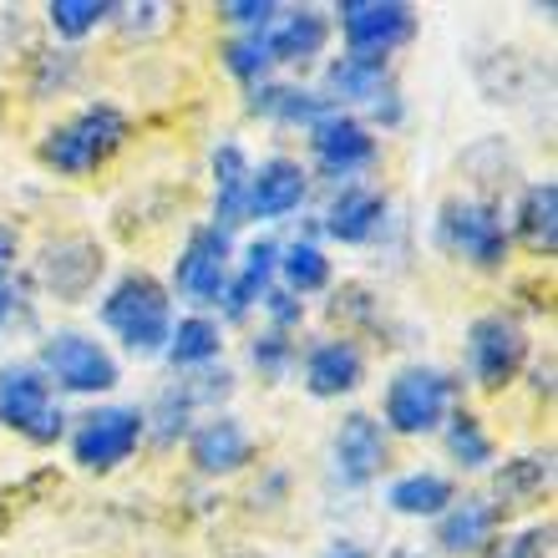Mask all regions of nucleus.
Wrapping results in <instances>:
<instances>
[{"label":"nucleus","instance_id":"obj_9","mask_svg":"<svg viewBox=\"0 0 558 558\" xmlns=\"http://www.w3.org/2000/svg\"><path fill=\"white\" fill-rule=\"evenodd\" d=\"M441 244L457 250L472 265H502L508 259V234H502V219L487 204H447L441 208Z\"/></svg>","mask_w":558,"mask_h":558},{"label":"nucleus","instance_id":"obj_17","mask_svg":"<svg viewBox=\"0 0 558 558\" xmlns=\"http://www.w3.org/2000/svg\"><path fill=\"white\" fill-rule=\"evenodd\" d=\"M214 198H219V234L244 223V208H250V158L234 143L214 153Z\"/></svg>","mask_w":558,"mask_h":558},{"label":"nucleus","instance_id":"obj_35","mask_svg":"<svg viewBox=\"0 0 558 558\" xmlns=\"http://www.w3.org/2000/svg\"><path fill=\"white\" fill-rule=\"evenodd\" d=\"M5 529H11V502L0 498V533H5Z\"/></svg>","mask_w":558,"mask_h":558},{"label":"nucleus","instance_id":"obj_16","mask_svg":"<svg viewBox=\"0 0 558 558\" xmlns=\"http://www.w3.org/2000/svg\"><path fill=\"white\" fill-rule=\"evenodd\" d=\"M250 432L234 422V416H219V422H208L193 432V462L198 472H239L250 462Z\"/></svg>","mask_w":558,"mask_h":558},{"label":"nucleus","instance_id":"obj_13","mask_svg":"<svg viewBox=\"0 0 558 558\" xmlns=\"http://www.w3.org/2000/svg\"><path fill=\"white\" fill-rule=\"evenodd\" d=\"M336 468L345 483H371L386 468V437L366 412H351L336 432Z\"/></svg>","mask_w":558,"mask_h":558},{"label":"nucleus","instance_id":"obj_36","mask_svg":"<svg viewBox=\"0 0 558 558\" xmlns=\"http://www.w3.org/2000/svg\"><path fill=\"white\" fill-rule=\"evenodd\" d=\"M0 279H5V244H0ZM0 290H5V284H0Z\"/></svg>","mask_w":558,"mask_h":558},{"label":"nucleus","instance_id":"obj_14","mask_svg":"<svg viewBox=\"0 0 558 558\" xmlns=\"http://www.w3.org/2000/svg\"><path fill=\"white\" fill-rule=\"evenodd\" d=\"M315 158L325 162V173H355L376 158V137L361 128L355 118H325L315 122Z\"/></svg>","mask_w":558,"mask_h":558},{"label":"nucleus","instance_id":"obj_6","mask_svg":"<svg viewBox=\"0 0 558 558\" xmlns=\"http://www.w3.org/2000/svg\"><path fill=\"white\" fill-rule=\"evenodd\" d=\"M447 401H452V381L441 371L412 366L386 386V422L407 432V437H422L447 416Z\"/></svg>","mask_w":558,"mask_h":558},{"label":"nucleus","instance_id":"obj_10","mask_svg":"<svg viewBox=\"0 0 558 558\" xmlns=\"http://www.w3.org/2000/svg\"><path fill=\"white\" fill-rule=\"evenodd\" d=\"M41 361L46 371L57 376V386L66 391H112L118 386V361L97 345V340H82V336H51L41 345Z\"/></svg>","mask_w":558,"mask_h":558},{"label":"nucleus","instance_id":"obj_27","mask_svg":"<svg viewBox=\"0 0 558 558\" xmlns=\"http://www.w3.org/2000/svg\"><path fill=\"white\" fill-rule=\"evenodd\" d=\"M168 355H173V366H198V361H214L219 355V325L208 320H178V330L168 336Z\"/></svg>","mask_w":558,"mask_h":558},{"label":"nucleus","instance_id":"obj_34","mask_svg":"<svg viewBox=\"0 0 558 558\" xmlns=\"http://www.w3.org/2000/svg\"><path fill=\"white\" fill-rule=\"evenodd\" d=\"M265 300H269V315H275L279 325L300 320V300H294V294H265Z\"/></svg>","mask_w":558,"mask_h":558},{"label":"nucleus","instance_id":"obj_25","mask_svg":"<svg viewBox=\"0 0 558 558\" xmlns=\"http://www.w3.org/2000/svg\"><path fill=\"white\" fill-rule=\"evenodd\" d=\"M325 97H310V92L294 87H254L250 112L259 118H284V122H325Z\"/></svg>","mask_w":558,"mask_h":558},{"label":"nucleus","instance_id":"obj_31","mask_svg":"<svg viewBox=\"0 0 558 558\" xmlns=\"http://www.w3.org/2000/svg\"><path fill=\"white\" fill-rule=\"evenodd\" d=\"M223 61H229V72L244 76V82L265 76V66H269V46H265V36H244V41H229V46H223Z\"/></svg>","mask_w":558,"mask_h":558},{"label":"nucleus","instance_id":"obj_11","mask_svg":"<svg viewBox=\"0 0 558 558\" xmlns=\"http://www.w3.org/2000/svg\"><path fill=\"white\" fill-rule=\"evenodd\" d=\"M178 290L204 300V305H219L223 294H229V234L193 229L189 250L178 259Z\"/></svg>","mask_w":558,"mask_h":558},{"label":"nucleus","instance_id":"obj_33","mask_svg":"<svg viewBox=\"0 0 558 558\" xmlns=\"http://www.w3.org/2000/svg\"><path fill=\"white\" fill-rule=\"evenodd\" d=\"M284 355H290V345H284L279 336H269V340H259V345H254V366L275 376V371L284 366Z\"/></svg>","mask_w":558,"mask_h":558},{"label":"nucleus","instance_id":"obj_15","mask_svg":"<svg viewBox=\"0 0 558 558\" xmlns=\"http://www.w3.org/2000/svg\"><path fill=\"white\" fill-rule=\"evenodd\" d=\"M305 386L315 397H345L361 386V351L351 340H330V345H315L305 361Z\"/></svg>","mask_w":558,"mask_h":558},{"label":"nucleus","instance_id":"obj_1","mask_svg":"<svg viewBox=\"0 0 558 558\" xmlns=\"http://www.w3.org/2000/svg\"><path fill=\"white\" fill-rule=\"evenodd\" d=\"M102 320L122 336L133 355H158L173 336L168 325V290L153 275H122L102 300Z\"/></svg>","mask_w":558,"mask_h":558},{"label":"nucleus","instance_id":"obj_18","mask_svg":"<svg viewBox=\"0 0 558 558\" xmlns=\"http://www.w3.org/2000/svg\"><path fill=\"white\" fill-rule=\"evenodd\" d=\"M548 483H554V457H538V452H529V457H513V462H502V472H498V483H493V493H498V502L502 508H529V502H538L548 493ZM493 502V508H498Z\"/></svg>","mask_w":558,"mask_h":558},{"label":"nucleus","instance_id":"obj_32","mask_svg":"<svg viewBox=\"0 0 558 558\" xmlns=\"http://www.w3.org/2000/svg\"><path fill=\"white\" fill-rule=\"evenodd\" d=\"M219 15L223 21H239V26H265L269 15H279V5H269V0H229Z\"/></svg>","mask_w":558,"mask_h":558},{"label":"nucleus","instance_id":"obj_3","mask_svg":"<svg viewBox=\"0 0 558 558\" xmlns=\"http://www.w3.org/2000/svg\"><path fill=\"white\" fill-rule=\"evenodd\" d=\"M523 361H529V336H523V325H518L513 315H483V320H472L468 366H472V376H477V386L502 391V386L523 371Z\"/></svg>","mask_w":558,"mask_h":558},{"label":"nucleus","instance_id":"obj_2","mask_svg":"<svg viewBox=\"0 0 558 558\" xmlns=\"http://www.w3.org/2000/svg\"><path fill=\"white\" fill-rule=\"evenodd\" d=\"M122 137H128V118H122L118 107H87V112H76L66 128H57V133L41 143V162L46 168H57V173H92V168H102L112 153L122 147Z\"/></svg>","mask_w":558,"mask_h":558},{"label":"nucleus","instance_id":"obj_30","mask_svg":"<svg viewBox=\"0 0 558 558\" xmlns=\"http://www.w3.org/2000/svg\"><path fill=\"white\" fill-rule=\"evenodd\" d=\"M118 11L112 0H51L46 5V15H51V26L61 31V36H87L97 21H107V15Z\"/></svg>","mask_w":558,"mask_h":558},{"label":"nucleus","instance_id":"obj_4","mask_svg":"<svg viewBox=\"0 0 558 558\" xmlns=\"http://www.w3.org/2000/svg\"><path fill=\"white\" fill-rule=\"evenodd\" d=\"M0 422L21 432L26 441H57L61 437V412L51 407V381L31 366H5L0 371Z\"/></svg>","mask_w":558,"mask_h":558},{"label":"nucleus","instance_id":"obj_26","mask_svg":"<svg viewBox=\"0 0 558 558\" xmlns=\"http://www.w3.org/2000/svg\"><path fill=\"white\" fill-rule=\"evenodd\" d=\"M325 82L336 97H376L386 87V57H345L330 66Z\"/></svg>","mask_w":558,"mask_h":558},{"label":"nucleus","instance_id":"obj_20","mask_svg":"<svg viewBox=\"0 0 558 558\" xmlns=\"http://www.w3.org/2000/svg\"><path fill=\"white\" fill-rule=\"evenodd\" d=\"M493 529H498V508L483 498H468L441 518L437 544L447 548V554H472V548H483L487 538H493Z\"/></svg>","mask_w":558,"mask_h":558},{"label":"nucleus","instance_id":"obj_12","mask_svg":"<svg viewBox=\"0 0 558 558\" xmlns=\"http://www.w3.org/2000/svg\"><path fill=\"white\" fill-rule=\"evenodd\" d=\"M305 204V168L290 158H269L259 173H250V219H284Z\"/></svg>","mask_w":558,"mask_h":558},{"label":"nucleus","instance_id":"obj_5","mask_svg":"<svg viewBox=\"0 0 558 558\" xmlns=\"http://www.w3.org/2000/svg\"><path fill=\"white\" fill-rule=\"evenodd\" d=\"M336 15L355 57H386L416 31V11L407 0H340Z\"/></svg>","mask_w":558,"mask_h":558},{"label":"nucleus","instance_id":"obj_29","mask_svg":"<svg viewBox=\"0 0 558 558\" xmlns=\"http://www.w3.org/2000/svg\"><path fill=\"white\" fill-rule=\"evenodd\" d=\"M447 447H452V457L462 462V468H483V462H493V441H487L483 422L468 412H457L452 426H447Z\"/></svg>","mask_w":558,"mask_h":558},{"label":"nucleus","instance_id":"obj_23","mask_svg":"<svg viewBox=\"0 0 558 558\" xmlns=\"http://www.w3.org/2000/svg\"><path fill=\"white\" fill-rule=\"evenodd\" d=\"M275 265H279V244H275V239H259V244H250V254H244V275L234 279V290L223 294V305H229V315H234V320L254 305V300H259V294H265Z\"/></svg>","mask_w":558,"mask_h":558},{"label":"nucleus","instance_id":"obj_28","mask_svg":"<svg viewBox=\"0 0 558 558\" xmlns=\"http://www.w3.org/2000/svg\"><path fill=\"white\" fill-rule=\"evenodd\" d=\"M279 269H284V279H290V290H300V294L330 284V259H325L315 244H294V250H284Z\"/></svg>","mask_w":558,"mask_h":558},{"label":"nucleus","instance_id":"obj_7","mask_svg":"<svg viewBox=\"0 0 558 558\" xmlns=\"http://www.w3.org/2000/svg\"><path fill=\"white\" fill-rule=\"evenodd\" d=\"M102 250H97V239L87 234H61L51 239L41 250V284L57 300H66V305H76V300H87L92 290H97V279H102Z\"/></svg>","mask_w":558,"mask_h":558},{"label":"nucleus","instance_id":"obj_37","mask_svg":"<svg viewBox=\"0 0 558 558\" xmlns=\"http://www.w3.org/2000/svg\"><path fill=\"white\" fill-rule=\"evenodd\" d=\"M330 558H366V554H330Z\"/></svg>","mask_w":558,"mask_h":558},{"label":"nucleus","instance_id":"obj_22","mask_svg":"<svg viewBox=\"0 0 558 558\" xmlns=\"http://www.w3.org/2000/svg\"><path fill=\"white\" fill-rule=\"evenodd\" d=\"M265 46H269V61H310V57H320V46H325V15L290 11L265 36Z\"/></svg>","mask_w":558,"mask_h":558},{"label":"nucleus","instance_id":"obj_21","mask_svg":"<svg viewBox=\"0 0 558 558\" xmlns=\"http://www.w3.org/2000/svg\"><path fill=\"white\" fill-rule=\"evenodd\" d=\"M381 214H386L381 193H371V189H345L336 204H330V214H325V229H330L340 244H361V239L376 234Z\"/></svg>","mask_w":558,"mask_h":558},{"label":"nucleus","instance_id":"obj_19","mask_svg":"<svg viewBox=\"0 0 558 558\" xmlns=\"http://www.w3.org/2000/svg\"><path fill=\"white\" fill-rule=\"evenodd\" d=\"M518 234L533 254H554L558 250V183H533L518 204Z\"/></svg>","mask_w":558,"mask_h":558},{"label":"nucleus","instance_id":"obj_24","mask_svg":"<svg viewBox=\"0 0 558 558\" xmlns=\"http://www.w3.org/2000/svg\"><path fill=\"white\" fill-rule=\"evenodd\" d=\"M452 502V483L437 477V472H412V477H401L391 487V508L407 518H426V513H441Z\"/></svg>","mask_w":558,"mask_h":558},{"label":"nucleus","instance_id":"obj_8","mask_svg":"<svg viewBox=\"0 0 558 558\" xmlns=\"http://www.w3.org/2000/svg\"><path fill=\"white\" fill-rule=\"evenodd\" d=\"M143 437V416L133 407H107V412H92L87 422L76 426L72 437V457L87 472H112L118 462H128Z\"/></svg>","mask_w":558,"mask_h":558}]
</instances>
